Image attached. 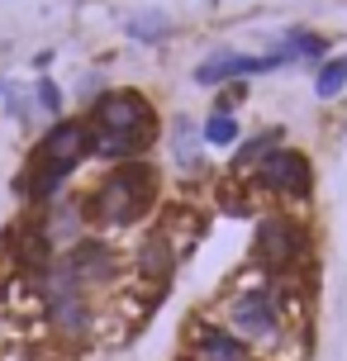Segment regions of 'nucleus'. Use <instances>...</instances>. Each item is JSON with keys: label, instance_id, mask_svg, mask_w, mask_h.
I'll list each match as a JSON object with an SVG mask.
<instances>
[{"label": "nucleus", "instance_id": "obj_1", "mask_svg": "<svg viewBox=\"0 0 347 361\" xmlns=\"http://www.w3.org/2000/svg\"><path fill=\"white\" fill-rule=\"evenodd\" d=\"M81 204H86V224H95V228H133L157 204V171L147 162L110 166V176L100 180Z\"/></svg>", "mask_w": 347, "mask_h": 361}, {"label": "nucleus", "instance_id": "obj_2", "mask_svg": "<svg viewBox=\"0 0 347 361\" xmlns=\"http://www.w3.org/2000/svg\"><path fill=\"white\" fill-rule=\"evenodd\" d=\"M219 324L233 328L252 352H267V357H276V347L291 338V324H286V314H281V300H276L272 281L229 290L219 300Z\"/></svg>", "mask_w": 347, "mask_h": 361}, {"label": "nucleus", "instance_id": "obj_3", "mask_svg": "<svg viewBox=\"0 0 347 361\" xmlns=\"http://www.w3.org/2000/svg\"><path fill=\"white\" fill-rule=\"evenodd\" d=\"M305 252H310V228H305L295 214H286V209H272V214L257 219L252 262L267 271L272 281H281L291 267H300V262H305Z\"/></svg>", "mask_w": 347, "mask_h": 361}, {"label": "nucleus", "instance_id": "obj_4", "mask_svg": "<svg viewBox=\"0 0 347 361\" xmlns=\"http://www.w3.org/2000/svg\"><path fill=\"white\" fill-rule=\"evenodd\" d=\"M152 105H147L138 90H100L91 100V119L86 124L95 128V133H110V138H128V143L147 147L152 143Z\"/></svg>", "mask_w": 347, "mask_h": 361}, {"label": "nucleus", "instance_id": "obj_5", "mask_svg": "<svg viewBox=\"0 0 347 361\" xmlns=\"http://www.w3.org/2000/svg\"><path fill=\"white\" fill-rule=\"evenodd\" d=\"M62 267H67V276H72V286L81 290V295L110 290V286H119V276H124V262L114 252V243L110 238H95V233L72 243V247L62 252Z\"/></svg>", "mask_w": 347, "mask_h": 361}, {"label": "nucleus", "instance_id": "obj_6", "mask_svg": "<svg viewBox=\"0 0 347 361\" xmlns=\"http://www.w3.org/2000/svg\"><path fill=\"white\" fill-rule=\"evenodd\" d=\"M38 319H43V333L62 347H86L95 333H100V309H95L91 295H57V300H43Z\"/></svg>", "mask_w": 347, "mask_h": 361}, {"label": "nucleus", "instance_id": "obj_7", "mask_svg": "<svg viewBox=\"0 0 347 361\" xmlns=\"http://www.w3.org/2000/svg\"><path fill=\"white\" fill-rule=\"evenodd\" d=\"M257 180H262L272 195H281L286 204H305V200L314 195V162L300 147H276L272 157L257 166Z\"/></svg>", "mask_w": 347, "mask_h": 361}, {"label": "nucleus", "instance_id": "obj_8", "mask_svg": "<svg viewBox=\"0 0 347 361\" xmlns=\"http://www.w3.org/2000/svg\"><path fill=\"white\" fill-rule=\"evenodd\" d=\"M176 262H181V252L171 247V238H166L162 228H157V233H143V243L133 247V262H128V271H133V286L143 290V300H157V295L171 286Z\"/></svg>", "mask_w": 347, "mask_h": 361}, {"label": "nucleus", "instance_id": "obj_9", "mask_svg": "<svg viewBox=\"0 0 347 361\" xmlns=\"http://www.w3.org/2000/svg\"><path fill=\"white\" fill-rule=\"evenodd\" d=\"M185 361H257V352L219 319H200L185 328Z\"/></svg>", "mask_w": 347, "mask_h": 361}, {"label": "nucleus", "instance_id": "obj_10", "mask_svg": "<svg viewBox=\"0 0 347 361\" xmlns=\"http://www.w3.org/2000/svg\"><path fill=\"white\" fill-rule=\"evenodd\" d=\"M257 72H272V62L224 48V53L205 57L200 67H195V86H229V81H243V76H257Z\"/></svg>", "mask_w": 347, "mask_h": 361}, {"label": "nucleus", "instance_id": "obj_11", "mask_svg": "<svg viewBox=\"0 0 347 361\" xmlns=\"http://www.w3.org/2000/svg\"><path fill=\"white\" fill-rule=\"evenodd\" d=\"M200 143H205V133H195V119H176V124H171V157H176V166H181L185 176H190V171H200Z\"/></svg>", "mask_w": 347, "mask_h": 361}, {"label": "nucleus", "instance_id": "obj_12", "mask_svg": "<svg viewBox=\"0 0 347 361\" xmlns=\"http://www.w3.org/2000/svg\"><path fill=\"white\" fill-rule=\"evenodd\" d=\"M276 147H281V128H262V133H252L248 143L238 147V157H233V171L243 176V171H252V166H262L267 157H272Z\"/></svg>", "mask_w": 347, "mask_h": 361}, {"label": "nucleus", "instance_id": "obj_13", "mask_svg": "<svg viewBox=\"0 0 347 361\" xmlns=\"http://www.w3.org/2000/svg\"><path fill=\"white\" fill-rule=\"evenodd\" d=\"M281 48H286L295 62H300V57H305V62H324V53H329V38H319L314 29H291V34L281 38Z\"/></svg>", "mask_w": 347, "mask_h": 361}, {"label": "nucleus", "instance_id": "obj_14", "mask_svg": "<svg viewBox=\"0 0 347 361\" xmlns=\"http://www.w3.org/2000/svg\"><path fill=\"white\" fill-rule=\"evenodd\" d=\"M238 138H243L238 114H224V109H214V114L205 119V143H209V147H233Z\"/></svg>", "mask_w": 347, "mask_h": 361}, {"label": "nucleus", "instance_id": "obj_15", "mask_svg": "<svg viewBox=\"0 0 347 361\" xmlns=\"http://www.w3.org/2000/svg\"><path fill=\"white\" fill-rule=\"evenodd\" d=\"M347 90V57H329L319 76H314V95L319 100H333V95H343Z\"/></svg>", "mask_w": 347, "mask_h": 361}, {"label": "nucleus", "instance_id": "obj_16", "mask_svg": "<svg viewBox=\"0 0 347 361\" xmlns=\"http://www.w3.org/2000/svg\"><path fill=\"white\" fill-rule=\"evenodd\" d=\"M128 34L138 38V43H157V38L171 34V19H166L162 10H147V15H133V19H128Z\"/></svg>", "mask_w": 347, "mask_h": 361}, {"label": "nucleus", "instance_id": "obj_17", "mask_svg": "<svg viewBox=\"0 0 347 361\" xmlns=\"http://www.w3.org/2000/svg\"><path fill=\"white\" fill-rule=\"evenodd\" d=\"M34 100H38V109H43L48 119H62V90H57V81L43 76V81L34 86Z\"/></svg>", "mask_w": 347, "mask_h": 361}, {"label": "nucleus", "instance_id": "obj_18", "mask_svg": "<svg viewBox=\"0 0 347 361\" xmlns=\"http://www.w3.org/2000/svg\"><path fill=\"white\" fill-rule=\"evenodd\" d=\"M243 95H248V86H243V81H229V86L219 90V105H214V109H224V114H233V109L243 105Z\"/></svg>", "mask_w": 347, "mask_h": 361}]
</instances>
